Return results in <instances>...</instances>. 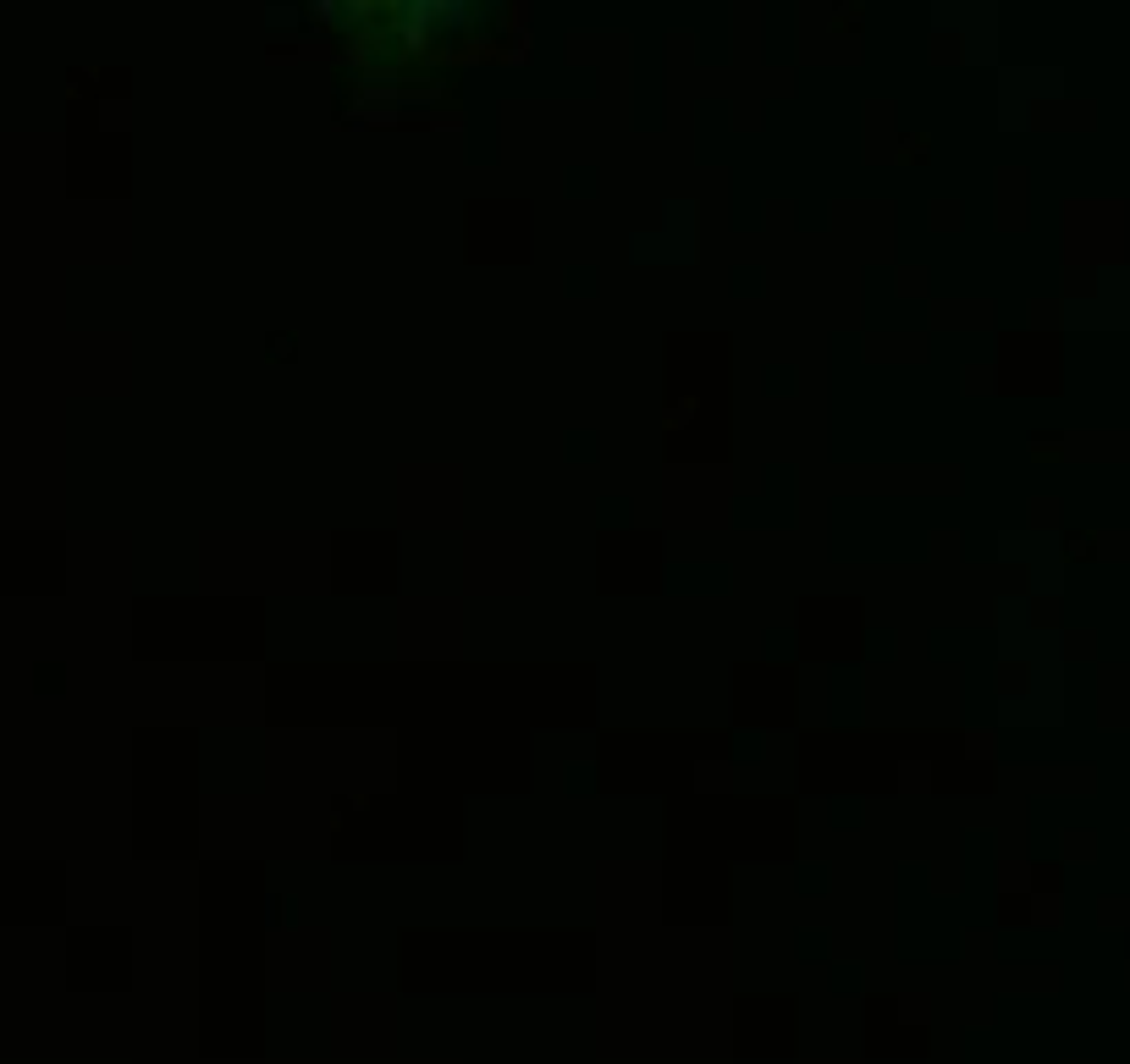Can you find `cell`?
I'll return each instance as SVG.
<instances>
[{
    "mask_svg": "<svg viewBox=\"0 0 1130 1064\" xmlns=\"http://www.w3.org/2000/svg\"><path fill=\"white\" fill-rule=\"evenodd\" d=\"M337 6H348L358 17H391V23H403V17H436V11H447L458 0H337Z\"/></svg>",
    "mask_w": 1130,
    "mask_h": 1064,
    "instance_id": "cell-1",
    "label": "cell"
}]
</instances>
